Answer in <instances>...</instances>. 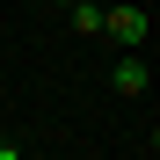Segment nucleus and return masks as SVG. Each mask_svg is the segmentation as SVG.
<instances>
[{
    "label": "nucleus",
    "mask_w": 160,
    "mask_h": 160,
    "mask_svg": "<svg viewBox=\"0 0 160 160\" xmlns=\"http://www.w3.org/2000/svg\"><path fill=\"white\" fill-rule=\"evenodd\" d=\"M102 37H117V44H146V8H102Z\"/></svg>",
    "instance_id": "f257e3e1"
},
{
    "label": "nucleus",
    "mask_w": 160,
    "mask_h": 160,
    "mask_svg": "<svg viewBox=\"0 0 160 160\" xmlns=\"http://www.w3.org/2000/svg\"><path fill=\"white\" fill-rule=\"evenodd\" d=\"M109 80H117L124 95H146V80H153V73H146V58H138V51H124V58H117V73H109Z\"/></svg>",
    "instance_id": "f03ea898"
},
{
    "label": "nucleus",
    "mask_w": 160,
    "mask_h": 160,
    "mask_svg": "<svg viewBox=\"0 0 160 160\" xmlns=\"http://www.w3.org/2000/svg\"><path fill=\"white\" fill-rule=\"evenodd\" d=\"M73 29L80 37H102V8H95V0H73Z\"/></svg>",
    "instance_id": "7ed1b4c3"
},
{
    "label": "nucleus",
    "mask_w": 160,
    "mask_h": 160,
    "mask_svg": "<svg viewBox=\"0 0 160 160\" xmlns=\"http://www.w3.org/2000/svg\"><path fill=\"white\" fill-rule=\"evenodd\" d=\"M0 160H29V153H22V146H0Z\"/></svg>",
    "instance_id": "20e7f679"
},
{
    "label": "nucleus",
    "mask_w": 160,
    "mask_h": 160,
    "mask_svg": "<svg viewBox=\"0 0 160 160\" xmlns=\"http://www.w3.org/2000/svg\"><path fill=\"white\" fill-rule=\"evenodd\" d=\"M58 8H73V0H58Z\"/></svg>",
    "instance_id": "39448f33"
}]
</instances>
